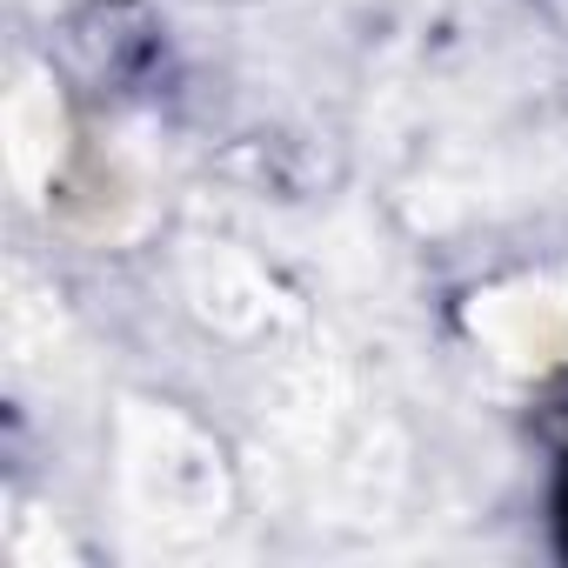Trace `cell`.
I'll use <instances>...</instances> for the list:
<instances>
[{"instance_id":"cell-1","label":"cell","mask_w":568,"mask_h":568,"mask_svg":"<svg viewBox=\"0 0 568 568\" xmlns=\"http://www.w3.org/2000/svg\"><path fill=\"white\" fill-rule=\"evenodd\" d=\"M121 455H128L121 468H128V488H134L148 521H161V528H207V521H221V508H227L221 455L181 415L134 408L128 428H121Z\"/></svg>"},{"instance_id":"cell-2","label":"cell","mask_w":568,"mask_h":568,"mask_svg":"<svg viewBox=\"0 0 568 568\" xmlns=\"http://www.w3.org/2000/svg\"><path fill=\"white\" fill-rule=\"evenodd\" d=\"M468 335L521 375L561 368L568 362V288H555V281H501V288L468 302Z\"/></svg>"},{"instance_id":"cell-3","label":"cell","mask_w":568,"mask_h":568,"mask_svg":"<svg viewBox=\"0 0 568 568\" xmlns=\"http://www.w3.org/2000/svg\"><path fill=\"white\" fill-rule=\"evenodd\" d=\"M8 161L21 187H41L48 168L61 161V101L48 81H21L8 94Z\"/></svg>"},{"instance_id":"cell-4","label":"cell","mask_w":568,"mask_h":568,"mask_svg":"<svg viewBox=\"0 0 568 568\" xmlns=\"http://www.w3.org/2000/svg\"><path fill=\"white\" fill-rule=\"evenodd\" d=\"M194 295H201V315L221 322V328H254L267 315V288H261V274L234 254H214V267L201 261L194 267Z\"/></svg>"}]
</instances>
